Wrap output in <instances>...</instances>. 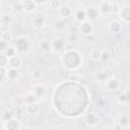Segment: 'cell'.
Segmentation results:
<instances>
[{
	"mask_svg": "<svg viewBox=\"0 0 130 130\" xmlns=\"http://www.w3.org/2000/svg\"><path fill=\"white\" fill-rule=\"evenodd\" d=\"M60 61L65 69L75 71L79 69L82 64V54L75 49H68L62 53Z\"/></svg>",
	"mask_w": 130,
	"mask_h": 130,
	"instance_id": "cell-1",
	"label": "cell"
},
{
	"mask_svg": "<svg viewBox=\"0 0 130 130\" xmlns=\"http://www.w3.org/2000/svg\"><path fill=\"white\" fill-rule=\"evenodd\" d=\"M15 47L17 48L18 52L25 54V53H27L31 49L32 42H31L30 38L25 36V35L24 36L23 35L17 36L16 39H15Z\"/></svg>",
	"mask_w": 130,
	"mask_h": 130,
	"instance_id": "cell-2",
	"label": "cell"
},
{
	"mask_svg": "<svg viewBox=\"0 0 130 130\" xmlns=\"http://www.w3.org/2000/svg\"><path fill=\"white\" fill-rule=\"evenodd\" d=\"M21 129V123L16 117H12L7 121L1 122V130H19Z\"/></svg>",
	"mask_w": 130,
	"mask_h": 130,
	"instance_id": "cell-3",
	"label": "cell"
},
{
	"mask_svg": "<svg viewBox=\"0 0 130 130\" xmlns=\"http://www.w3.org/2000/svg\"><path fill=\"white\" fill-rule=\"evenodd\" d=\"M31 91L34 92V94L38 98V100H42L46 96L47 94V87L44 83L42 82H38L36 84L32 85L31 87Z\"/></svg>",
	"mask_w": 130,
	"mask_h": 130,
	"instance_id": "cell-4",
	"label": "cell"
},
{
	"mask_svg": "<svg viewBox=\"0 0 130 130\" xmlns=\"http://www.w3.org/2000/svg\"><path fill=\"white\" fill-rule=\"evenodd\" d=\"M83 122L86 124L87 127H94V126H96V124L100 122V117H99V115H98L95 112L91 111V112H88V113L84 116Z\"/></svg>",
	"mask_w": 130,
	"mask_h": 130,
	"instance_id": "cell-5",
	"label": "cell"
},
{
	"mask_svg": "<svg viewBox=\"0 0 130 130\" xmlns=\"http://www.w3.org/2000/svg\"><path fill=\"white\" fill-rule=\"evenodd\" d=\"M118 16L123 23H130V4L122 6L119 10Z\"/></svg>",
	"mask_w": 130,
	"mask_h": 130,
	"instance_id": "cell-6",
	"label": "cell"
},
{
	"mask_svg": "<svg viewBox=\"0 0 130 130\" xmlns=\"http://www.w3.org/2000/svg\"><path fill=\"white\" fill-rule=\"evenodd\" d=\"M94 26L90 20H85L79 24V32L82 36H89L93 32Z\"/></svg>",
	"mask_w": 130,
	"mask_h": 130,
	"instance_id": "cell-7",
	"label": "cell"
},
{
	"mask_svg": "<svg viewBox=\"0 0 130 130\" xmlns=\"http://www.w3.org/2000/svg\"><path fill=\"white\" fill-rule=\"evenodd\" d=\"M119 86H120V81H119L118 78H116L114 76H111V77L107 78L106 81H105V87L109 91H115L119 88Z\"/></svg>",
	"mask_w": 130,
	"mask_h": 130,
	"instance_id": "cell-8",
	"label": "cell"
},
{
	"mask_svg": "<svg viewBox=\"0 0 130 130\" xmlns=\"http://www.w3.org/2000/svg\"><path fill=\"white\" fill-rule=\"evenodd\" d=\"M24 110H25L26 114H28L30 116H36L41 112V106H40L39 102H34V103L24 105Z\"/></svg>",
	"mask_w": 130,
	"mask_h": 130,
	"instance_id": "cell-9",
	"label": "cell"
},
{
	"mask_svg": "<svg viewBox=\"0 0 130 130\" xmlns=\"http://www.w3.org/2000/svg\"><path fill=\"white\" fill-rule=\"evenodd\" d=\"M108 30L113 35H117L122 31V23L119 20L113 19L108 23Z\"/></svg>",
	"mask_w": 130,
	"mask_h": 130,
	"instance_id": "cell-10",
	"label": "cell"
},
{
	"mask_svg": "<svg viewBox=\"0 0 130 130\" xmlns=\"http://www.w3.org/2000/svg\"><path fill=\"white\" fill-rule=\"evenodd\" d=\"M51 44H52V51L55 52V53L61 52L65 48V41L61 38L54 39L53 41H51Z\"/></svg>",
	"mask_w": 130,
	"mask_h": 130,
	"instance_id": "cell-11",
	"label": "cell"
},
{
	"mask_svg": "<svg viewBox=\"0 0 130 130\" xmlns=\"http://www.w3.org/2000/svg\"><path fill=\"white\" fill-rule=\"evenodd\" d=\"M85 11H86V16H87V19L89 20H95L98 19V17L100 16V11H99V8L96 6H88L85 8Z\"/></svg>",
	"mask_w": 130,
	"mask_h": 130,
	"instance_id": "cell-12",
	"label": "cell"
},
{
	"mask_svg": "<svg viewBox=\"0 0 130 130\" xmlns=\"http://www.w3.org/2000/svg\"><path fill=\"white\" fill-rule=\"evenodd\" d=\"M53 28L55 31H58V32H61V31H64L66 28H67V21L65 20V18H58L56 20H54L53 22Z\"/></svg>",
	"mask_w": 130,
	"mask_h": 130,
	"instance_id": "cell-13",
	"label": "cell"
},
{
	"mask_svg": "<svg viewBox=\"0 0 130 130\" xmlns=\"http://www.w3.org/2000/svg\"><path fill=\"white\" fill-rule=\"evenodd\" d=\"M58 14H59V16H60L61 18L67 19V18H69V17L73 14V11H72L71 7H69L68 5L63 4V5H61L60 8L58 9Z\"/></svg>",
	"mask_w": 130,
	"mask_h": 130,
	"instance_id": "cell-14",
	"label": "cell"
},
{
	"mask_svg": "<svg viewBox=\"0 0 130 130\" xmlns=\"http://www.w3.org/2000/svg\"><path fill=\"white\" fill-rule=\"evenodd\" d=\"M21 65H22V59H21V57L18 54L9 58V62H8V67L9 68L20 69Z\"/></svg>",
	"mask_w": 130,
	"mask_h": 130,
	"instance_id": "cell-15",
	"label": "cell"
},
{
	"mask_svg": "<svg viewBox=\"0 0 130 130\" xmlns=\"http://www.w3.org/2000/svg\"><path fill=\"white\" fill-rule=\"evenodd\" d=\"M22 5H23V11L26 13L35 12L38 7V4L34 0H24L22 1Z\"/></svg>",
	"mask_w": 130,
	"mask_h": 130,
	"instance_id": "cell-16",
	"label": "cell"
},
{
	"mask_svg": "<svg viewBox=\"0 0 130 130\" xmlns=\"http://www.w3.org/2000/svg\"><path fill=\"white\" fill-rule=\"evenodd\" d=\"M73 16H74V19H75L77 22H79V23H81V22L87 20L86 11H85L84 8H78V9H76V10L74 11Z\"/></svg>",
	"mask_w": 130,
	"mask_h": 130,
	"instance_id": "cell-17",
	"label": "cell"
},
{
	"mask_svg": "<svg viewBox=\"0 0 130 130\" xmlns=\"http://www.w3.org/2000/svg\"><path fill=\"white\" fill-rule=\"evenodd\" d=\"M45 18L43 16H35L31 20V24H32V27L36 29V30H41L44 28L45 26Z\"/></svg>",
	"mask_w": 130,
	"mask_h": 130,
	"instance_id": "cell-18",
	"label": "cell"
},
{
	"mask_svg": "<svg viewBox=\"0 0 130 130\" xmlns=\"http://www.w3.org/2000/svg\"><path fill=\"white\" fill-rule=\"evenodd\" d=\"M1 23L4 24V25H7V24H10L14 21V16L11 12H2L1 13Z\"/></svg>",
	"mask_w": 130,
	"mask_h": 130,
	"instance_id": "cell-19",
	"label": "cell"
},
{
	"mask_svg": "<svg viewBox=\"0 0 130 130\" xmlns=\"http://www.w3.org/2000/svg\"><path fill=\"white\" fill-rule=\"evenodd\" d=\"M20 71L19 69H16V68H8V71H7V79L10 80V81H14V80H17L19 79L20 77Z\"/></svg>",
	"mask_w": 130,
	"mask_h": 130,
	"instance_id": "cell-20",
	"label": "cell"
},
{
	"mask_svg": "<svg viewBox=\"0 0 130 130\" xmlns=\"http://www.w3.org/2000/svg\"><path fill=\"white\" fill-rule=\"evenodd\" d=\"M123 128H128L129 124H130V117L127 113H121L118 117V122Z\"/></svg>",
	"mask_w": 130,
	"mask_h": 130,
	"instance_id": "cell-21",
	"label": "cell"
},
{
	"mask_svg": "<svg viewBox=\"0 0 130 130\" xmlns=\"http://www.w3.org/2000/svg\"><path fill=\"white\" fill-rule=\"evenodd\" d=\"M40 50L44 53H47V52H50L52 51V44L50 41H47V40H43L40 42Z\"/></svg>",
	"mask_w": 130,
	"mask_h": 130,
	"instance_id": "cell-22",
	"label": "cell"
},
{
	"mask_svg": "<svg viewBox=\"0 0 130 130\" xmlns=\"http://www.w3.org/2000/svg\"><path fill=\"white\" fill-rule=\"evenodd\" d=\"M101 55H102V50L101 49H98V48L91 49L90 52H89V58L92 61H100Z\"/></svg>",
	"mask_w": 130,
	"mask_h": 130,
	"instance_id": "cell-23",
	"label": "cell"
},
{
	"mask_svg": "<svg viewBox=\"0 0 130 130\" xmlns=\"http://www.w3.org/2000/svg\"><path fill=\"white\" fill-rule=\"evenodd\" d=\"M1 41H4L8 44H10L13 41V35L10 30H3L1 32Z\"/></svg>",
	"mask_w": 130,
	"mask_h": 130,
	"instance_id": "cell-24",
	"label": "cell"
},
{
	"mask_svg": "<svg viewBox=\"0 0 130 130\" xmlns=\"http://www.w3.org/2000/svg\"><path fill=\"white\" fill-rule=\"evenodd\" d=\"M7 71H8L7 67H0V85L1 86H3L4 83L8 80L7 79Z\"/></svg>",
	"mask_w": 130,
	"mask_h": 130,
	"instance_id": "cell-25",
	"label": "cell"
},
{
	"mask_svg": "<svg viewBox=\"0 0 130 130\" xmlns=\"http://www.w3.org/2000/svg\"><path fill=\"white\" fill-rule=\"evenodd\" d=\"M99 11L101 14H110V7H109V2H102L100 3V5L98 6Z\"/></svg>",
	"mask_w": 130,
	"mask_h": 130,
	"instance_id": "cell-26",
	"label": "cell"
},
{
	"mask_svg": "<svg viewBox=\"0 0 130 130\" xmlns=\"http://www.w3.org/2000/svg\"><path fill=\"white\" fill-rule=\"evenodd\" d=\"M109 7H110V14H118L119 10H120V5L118 2L116 1H112L109 2Z\"/></svg>",
	"mask_w": 130,
	"mask_h": 130,
	"instance_id": "cell-27",
	"label": "cell"
},
{
	"mask_svg": "<svg viewBox=\"0 0 130 130\" xmlns=\"http://www.w3.org/2000/svg\"><path fill=\"white\" fill-rule=\"evenodd\" d=\"M17 53H18V50H17V48L15 47V46H12V45H9L8 47H7V49L5 50V52H4V54L7 56V57H12V56H15V55H17Z\"/></svg>",
	"mask_w": 130,
	"mask_h": 130,
	"instance_id": "cell-28",
	"label": "cell"
},
{
	"mask_svg": "<svg viewBox=\"0 0 130 130\" xmlns=\"http://www.w3.org/2000/svg\"><path fill=\"white\" fill-rule=\"evenodd\" d=\"M38 101H39V100H38V98L34 94V92H32V91H30V92L26 93V94L24 95V98H23V103H24V105L29 104V103H34V102H38Z\"/></svg>",
	"mask_w": 130,
	"mask_h": 130,
	"instance_id": "cell-29",
	"label": "cell"
},
{
	"mask_svg": "<svg viewBox=\"0 0 130 130\" xmlns=\"http://www.w3.org/2000/svg\"><path fill=\"white\" fill-rule=\"evenodd\" d=\"M11 9L16 12V13H20V12H23V5H22V2L21 1H16L14 3H12L11 5Z\"/></svg>",
	"mask_w": 130,
	"mask_h": 130,
	"instance_id": "cell-30",
	"label": "cell"
},
{
	"mask_svg": "<svg viewBox=\"0 0 130 130\" xmlns=\"http://www.w3.org/2000/svg\"><path fill=\"white\" fill-rule=\"evenodd\" d=\"M110 59H111V53H110V51L109 50H102V55H101L100 61L102 63H107Z\"/></svg>",
	"mask_w": 130,
	"mask_h": 130,
	"instance_id": "cell-31",
	"label": "cell"
},
{
	"mask_svg": "<svg viewBox=\"0 0 130 130\" xmlns=\"http://www.w3.org/2000/svg\"><path fill=\"white\" fill-rule=\"evenodd\" d=\"M9 57H7L4 53H0V67H8Z\"/></svg>",
	"mask_w": 130,
	"mask_h": 130,
	"instance_id": "cell-32",
	"label": "cell"
},
{
	"mask_svg": "<svg viewBox=\"0 0 130 130\" xmlns=\"http://www.w3.org/2000/svg\"><path fill=\"white\" fill-rule=\"evenodd\" d=\"M42 71L40 69H35L32 72H31V79L34 81H40L42 79Z\"/></svg>",
	"mask_w": 130,
	"mask_h": 130,
	"instance_id": "cell-33",
	"label": "cell"
},
{
	"mask_svg": "<svg viewBox=\"0 0 130 130\" xmlns=\"http://www.w3.org/2000/svg\"><path fill=\"white\" fill-rule=\"evenodd\" d=\"M61 2L60 0H49V6L51 9H54V10H58L61 6Z\"/></svg>",
	"mask_w": 130,
	"mask_h": 130,
	"instance_id": "cell-34",
	"label": "cell"
},
{
	"mask_svg": "<svg viewBox=\"0 0 130 130\" xmlns=\"http://www.w3.org/2000/svg\"><path fill=\"white\" fill-rule=\"evenodd\" d=\"M66 40L69 43H76L78 41V35L76 32H69L66 37Z\"/></svg>",
	"mask_w": 130,
	"mask_h": 130,
	"instance_id": "cell-35",
	"label": "cell"
},
{
	"mask_svg": "<svg viewBox=\"0 0 130 130\" xmlns=\"http://www.w3.org/2000/svg\"><path fill=\"white\" fill-rule=\"evenodd\" d=\"M12 117H14L13 116V114L10 112V111H8V110H6V111H4L3 113H2V115H1V121H7L8 119H10V118H12Z\"/></svg>",
	"mask_w": 130,
	"mask_h": 130,
	"instance_id": "cell-36",
	"label": "cell"
},
{
	"mask_svg": "<svg viewBox=\"0 0 130 130\" xmlns=\"http://www.w3.org/2000/svg\"><path fill=\"white\" fill-rule=\"evenodd\" d=\"M117 101H118V103H119V104H121V105H126V104H127V101H126L125 92L120 93V94L118 95V98H117Z\"/></svg>",
	"mask_w": 130,
	"mask_h": 130,
	"instance_id": "cell-37",
	"label": "cell"
},
{
	"mask_svg": "<svg viewBox=\"0 0 130 130\" xmlns=\"http://www.w3.org/2000/svg\"><path fill=\"white\" fill-rule=\"evenodd\" d=\"M8 46H9L8 43H6V42H4V41H0V52H1V53H4Z\"/></svg>",
	"mask_w": 130,
	"mask_h": 130,
	"instance_id": "cell-38",
	"label": "cell"
},
{
	"mask_svg": "<svg viewBox=\"0 0 130 130\" xmlns=\"http://www.w3.org/2000/svg\"><path fill=\"white\" fill-rule=\"evenodd\" d=\"M124 92H125L126 101H127V104H126V105H130V87H128Z\"/></svg>",
	"mask_w": 130,
	"mask_h": 130,
	"instance_id": "cell-39",
	"label": "cell"
},
{
	"mask_svg": "<svg viewBox=\"0 0 130 130\" xmlns=\"http://www.w3.org/2000/svg\"><path fill=\"white\" fill-rule=\"evenodd\" d=\"M38 5H43V4H45L48 0H34Z\"/></svg>",
	"mask_w": 130,
	"mask_h": 130,
	"instance_id": "cell-40",
	"label": "cell"
},
{
	"mask_svg": "<svg viewBox=\"0 0 130 130\" xmlns=\"http://www.w3.org/2000/svg\"><path fill=\"white\" fill-rule=\"evenodd\" d=\"M114 129H123V127H122V126H121L119 123H117V124L114 126Z\"/></svg>",
	"mask_w": 130,
	"mask_h": 130,
	"instance_id": "cell-41",
	"label": "cell"
},
{
	"mask_svg": "<svg viewBox=\"0 0 130 130\" xmlns=\"http://www.w3.org/2000/svg\"><path fill=\"white\" fill-rule=\"evenodd\" d=\"M128 128H129V129H130V124H129V126H128Z\"/></svg>",
	"mask_w": 130,
	"mask_h": 130,
	"instance_id": "cell-42",
	"label": "cell"
},
{
	"mask_svg": "<svg viewBox=\"0 0 130 130\" xmlns=\"http://www.w3.org/2000/svg\"><path fill=\"white\" fill-rule=\"evenodd\" d=\"M19 1H21V2H22V1H24V0H19Z\"/></svg>",
	"mask_w": 130,
	"mask_h": 130,
	"instance_id": "cell-43",
	"label": "cell"
},
{
	"mask_svg": "<svg viewBox=\"0 0 130 130\" xmlns=\"http://www.w3.org/2000/svg\"><path fill=\"white\" fill-rule=\"evenodd\" d=\"M126 1H129V2H130V0H126Z\"/></svg>",
	"mask_w": 130,
	"mask_h": 130,
	"instance_id": "cell-44",
	"label": "cell"
},
{
	"mask_svg": "<svg viewBox=\"0 0 130 130\" xmlns=\"http://www.w3.org/2000/svg\"><path fill=\"white\" fill-rule=\"evenodd\" d=\"M1 1H3V0H1Z\"/></svg>",
	"mask_w": 130,
	"mask_h": 130,
	"instance_id": "cell-45",
	"label": "cell"
}]
</instances>
